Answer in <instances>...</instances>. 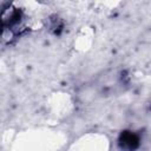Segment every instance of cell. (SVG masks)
<instances>
[{
  "mask_svg": "<svg viewBox=\"0 0 151 151\" xmlns=\"http://www.w3.org/2000/svg\"><path fill=\"white\" fill-rule=\"evenodd\" d=\"M120 0H99V2L105 7H114Z\"/></svg>",
  "mask_w": 151,
  "mask_h": 151,
  "instance_id": "obj_2",
  "label": "cell"
},
{
  "mask_svg": "<svg viewBox=\"0 0 151 151\" xmlns=\"http://www.w3.org/2000/svg\"><path fill=\"white\" fill-rule=\"evenodd\" d=\"M91 42H92V33L90 32L88 28L83 29V31L79 33V35H78V38H77V40H76L77 48H79V50H85V48H87V47L91 45Z\"/></svg>",
  "mask_w": 151,
  "mask_h": 151,
  "instance_id": "obj_1",
  "label": "cell"
}]
</instances>
